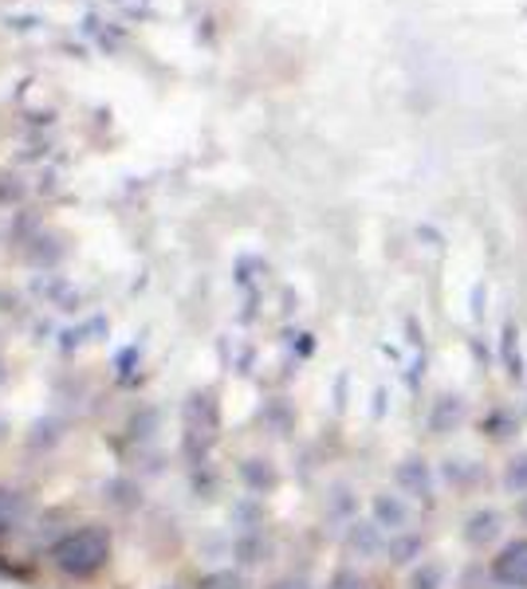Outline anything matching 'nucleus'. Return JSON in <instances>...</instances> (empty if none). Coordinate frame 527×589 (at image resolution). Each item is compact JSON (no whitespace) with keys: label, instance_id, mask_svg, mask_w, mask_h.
Listing matches in <instances>:
<instances>
[{"label":"nucleus","instance_id":"nucleus-1","mask_svg":"<svg viewBox=\"0 0 527 589\" xmlns=\"http://www.w3.org/2000/svg\"><path fill=\"white\" fill-rule=\"evenodd\" d=\"M52 562L56 570L67 578H91L111 562V534L99 531V526H83V531L64 534L56 546H52Z\"/></svg>","mask_w":527,"mask_h":589},{"label":"nucleus","instance_id":"nucleus-2","mask_svg":"<svg viewBox=\"0 0 527 589\" xmlns=\"http://www.w3.org/2000/svg\"><path fill=\"white\" fill-rule=\"evenodd\" d=\"M457 534H461L464 551L496 554L500 543L508 539V511H504V507H492V503L472 507V511L461 519V526H457Z\"/></svg>","mask_w":527,"mask_h":589},{"label":"nucleus","instance_id":"nucleus-3","mask_svg":"<svg viewBox=\"0 0 527 589\" xmlns=\"http://www.w3.org/2000/svg\"><path fill=\"white\" fill-rule=\"evenodd\" d=\"M437 479L449 487L452 496L469 499L489 487V464L476 456H464V452H449V456L437 464Z\"/></svg>","mask_w":527,"mask_h":589},{"label":"nucleus","instance_id":"nucleus-4","mask_svg":"<svg viewBox=\"0 0 527 589\" xmlns=\"http://www.w3.org/2000/svg\"><path fill=\"white\" fill-rule=\"evenodd\" d=\"M390 476H394L397 491H402L405 499H414V503H434V491H437V484H441L434 464H429L425 456H417V452L414 456L397 460Z\"/></svg>","mask_w":527,"mask_h":589},{"label":"nucleus","instance_id":"nucleus-5","mask_svg":"<svg viewBox=\"0 0 527 589\" xmlns=\"http://www.w3.org/2000/svg\"><path fill=\"white\" fill-rule=\"evenodd\" d=\"M489 570L496 589H527V534L504 539L500 551L489 558Z\"/></svg>","mask_w":527,"mask_h":589},{"label":"nucleus","instance_id":"nucleus-6","mask_svg":"<svg viewBox=\"0 0 527 589\" xmlns=\"http://www.w3.org/2000/svg\"><path fill=\"white\" fill-rule=\"evenodd\" d=\"M464 421H469V397L457 389L437 393L429 412H425V429H429V437H437V440L457 437V432L464 429Z\"/></svg>","mask_w":527,"mask_h":589},{"label":"nucleus","instance_id":"nucleus-7","mask_svg":"<svg viewBox=\"0 0 527 589\" xmlns=\"http://www.w3.org/2000/svg\"><path fill=\"white\" fill-rule=\"evenodd\" d=\"M370 519L386 534H402V531H414V499H405L397 487L390 491H378L370 499Z\"/></svg>","mask_w":527,"mask_h":589},{"label":"nucleus","instance_id":"nucleus-8","mask_svg":"<svg viewBox=\"0 0 527 589\" xmlns=\"http://www.w3.org/2000/svg\"><path fill=\"white\" fill-rule=\"evenodd\" d=\"M343 546L355 562H374L386 554L390 534L374 523V519H350L347 531H343Z\"/></svg>","mask_w":527,"mask_h":589},{"label":"nucleus","instance_id":"nucleus-9","mask_svg":"<svg viewBox=\"0 0 527 589\" xmlns=\"http://www.w3.org/2000/svg\"><path fill=\"white\" fill-rule=\"evenodd\" d=\"M422 558H425V534L422 531L390 534V546H386L390 566H397V570H414Z\"/></svg>","mask_w":527,"mask_h":589},{"label":"nucleus","instance_id":"nucleus-10","mask_svg":"<svg viewBox=\"0 0 527 589\" xmlns=\"http://www.w3.org/2000/svg\"><path fill=\"white\" fill-rule=\"evenodd\" d=\"M405 589H449V566L441 558H422L405 578Z\"/></svg>","mask_w":527,"mask_h":589},{"label":"nucleus","instance_id":"nucleus-11","mask_svg":"<svg viewBox=\"0 0 527 589\" xmlns=\"http://www.w3.org/2000/svg\"><path fill=\"white\" fill-rule=\"evenodd\" d=\"M500 487L508 491L512 499L527 496V449H512L504 468H500Z\"/></svg>","mask_w":527,"mask_h":589},{"label":"nucleus","instance_id":"nucleus-12","mask_svg":"<svg viewBox=\"0 0 527 589\" xmlns=\"http://www.w3.org/2000/svg\"><path fill=\"white\" fill-rule=\"evenodd\" d=\"M481 429H484V440H492V444H508L519 432V417L512 409H504V405H496V409L484 417Z\"/></svg>","mask_w":527,"mask_h":589},{"label":"nucleus","instance_id":"nucleus-13","mask_svg":"<svg viewBox=\"0 0 527 589\" xmlns=\"http://www.w3.org/2000/svg\"><path fill=\"white\" fill-rule=\"evenodd\" d=\"M457 589H496L492 586V570L484 558H472L461 566V574H457Z\"/></svg>","mask_w":527,"mask_h":589},{"label":"nucleus","instance_id":"nucleus-14","mask_svg":"<svg viewBox=\"0 0 527 589\" xmlns=\"http://www.w3.org/2000/svg\"><path fill=\"white\" fill-rule=\"evenodd\" d=\"M245 479L256 487V491H268V487H276V468L268 464V460H248Z\"/></svg>","mask_w":527,"mask_h":589},{"label":"nucleus","instance_id":"nucleus-15","mask_svg":"<svg viewBox=\"0 0 527 589\" xmlns=\"http://www.w3.org/2000/svg\"><path fill=\"white\" fill-rule=\"evenodd\" d=\"M327 589H370V586H367V578L355 570V566H343V570L330 574Z\"/></svg>","mask_w":527,"mask_h":589},{"label":"nucleus","instance_id":"nucleus-16","mask_svg":"<svg viewBox=\"0 0 527 589\" xmlns=\"http://www.w3.org/2000/svg\"><path fill=\"white\" fill-rule=\"evenodd\" d=\"M201 589H245V581L236 578L233 570H217V574H209V578L201 581Z\"/></svg>","mask_w":527,"mask_h":589},{"label":"nucleus","instance_id":"nucleus-17","mask_svg":"<svg viewBox=\"0 0 527 589\" xmlns=\"http://www.w3.org/2000/svg\"><path fill=\"white\" fill-rule=\"evenodd\" d=\"M12 496H16V491H0V531H9L12 519H16L20 499H12Z\"/></svg>","mask_w":527,"mask_h":589},{"label":"nucleus","instance_id":"nucleus-18","mask_svg":"<svg viewBox=\"0 0 527 589\" xmlns=\"http://www.w3.org/2000/svg\"><path fill=\"white\" fill-rule=\"evenodd\" d=\"M512 519H516V523L524 526V534H527V496L512 499Z\"/></svg>","mask_w":527,"mask_h":589},{"label":"nucleus","instance_id":"nucleus-19","mask_svg":"<svg viewBox=\"0 0 527 589\" xmlns=\"http://www.w3.org/2000/svg\"><path fill=\"white\" fill-rule=\"evenodd\" d=\"M268 589H311V586H307L303 578H276Z\"/></svg>","mask_w":527,"mask_h":589}]
</instances>
